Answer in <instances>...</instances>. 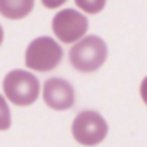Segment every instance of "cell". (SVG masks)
<instances>
[{
  "mask_svg": "<svg viewBox=\"0 0 147 147\" xmlns=\"http://www.w3.org/2000/svg\"><path fill=\"white\" fill-rule=\"evenodd\" d=\"M34 9V0H0V14L7 19H24Z\"/></svg>",
  "mask_w": 147,
  "mask_h": 147,
  "instance_id": "cell-7",
  "label": "cell"
},
{
  "mask_svg": "<svg viewBox=\"0 0 147 147\" xmlns=\"http://www.w3.org/2000/svg\"><path fill=\"white\" fill-rule=\"evenodd\" d=\"M10 127V110L7 106L5 98L0 94V130H7Z\"/></svg>",
  "mask_w": 147,
  "mask_h": 147,
  "instance_id": "cell-9",
  "label": "cell"
},
{
  "mask_svg": "<svg viewBox=\"0 0 147 147\" xmlns=\"http://www.w3.org/2000/svg\"><path fill=\"white\" fill-rule=\"evenodd\" d=\"M72 135L82 146H98L108 135V123L98 111H80L72 121Z\"/></svg>",
  "mask_w": 147,
  "mask_h": 147,
  "instance_id": "cell-4",
  "label": "cell"
},
{
  "mask_svg": "<svg viewBox=\"0 0 147 147\" xmlns=\"http://www.w3.org/2000/svg\"><path fill=\"white\" fill-rule=\"evenodd\" d=\"M67 0H41V3L46 7V9H58L60 5H63Z\"/></svg>",
  "mask_w": 147,
  "mask_h": 147,
  "instance_id": "cell-10",
  "label": "cell"
},
{
  "mask_svg": "<svg viewBox=\"0 0 147 147\" xmlns=\"http://www.w3.org/2000/svg\"><path fill=\"white\" fill-rule=\"evenodd\" d=\"M140 96H142V101L146 103V106H147V77L140 84Z\"/></svg>",
  "mask_w": 147,
  "mask_h": 147,
  "instance_id": "cell-11",
  "label": "cell"
},
{
  "mask_svg": "<svg viewBox=\"0 0 147 147\" xmlns=\"http://www.w3.org/2000/svg\"><path fill=\"white\" fill-rule=\"evenodd\" d=\"M63 50L60 45L48 36H39L33 39L26 48V67L38 72H48L57 69V65L62 62Z\"/></svg>",
  "mask_w": 147,
  "mask_h": 147,
  "instance_id": "cell-3",
  "label": "cell"
},
{
  "mask_svg": "<svg viewBox=\"0 0 147 147\" xmlns=\"http://www.w3.org/2000/svg\"><path fill=\"white\" fill-rule=\"evenodd\" d=\"M43 99L51 110H69L75 101V92L70 82L60 77H51L43 86Z\"/></svg>",
  "mask_w": 147,
  "mask_h": 147,
  "instance_id": "cell-6",
  "label": "cell"
},
{
  "mask_svg": "<svg viewBox=\"0 0 147 147\" xmlns=\"http://www.w3.org/2000/svg\"><path fill=\"white\" fill-rule=\"evenodd\" d=\"M3 92L17 106H29L39 96V80L28 70H10L3 77Z\"/></svg>",
  "mask_w": 147,
  "mask_h": 147,
  "instance_id": "cell-2",
  "label": "cell"
},
{
  "mask_svg": "<svg viewBox=\"0 0 147 147\" xmlns=\"http://www.w3.org/2000/svg\"><path fill=\"white\" fill-rule=\"evenodd\" d=\"M108 57V46L99 36H82L74 43L69 51V58L74 69L80 72H94L98 70Z\"/></svg>",
  "mask_w": 147,
  "mask_h": 147,
  "instance_id": "cell-1",
  "label": "cell"
},
{
  "mask_svg": "<svg viewBox=\"0 0 147 147\" xmlns=\"http://www.w3.org/2000/svg\"><path fill=\"white\" fill-rule=\"evenodd\" d=\"M2 41H3V29H2V26H0V45H2Z\"/></svg>",
  "mask_w": 147,
  "mask_h": 147,
  "instance_id": "cell-12",
  "label": "cell"
},
{
  "mask_svg": "<svg viewBox=\"0 0 147 147\" xmlns=\"http://www.w3.org/2000/svg\"><path fill=\"white\" fill-rule=\"evenodd\" d=\"M89 28L87 17L74 9H63L58 14H55L51 21V29L55 36L58 38L62 43H75L77 39L86 36Z\"/></svg>",
  "mask_w": 147,
  "mask_h": 147,
  "instance_id": "cell-5",
  "label": "cell"
},
{
  "mask_svg": "<svg viewBox=\"0 0 147 147\" xmlns=\"http://www.w3.org/2000/svg\"><path fill=\"white\" fill-rule=\"evenodd\" d=\"M75 5L86 14H99L105 9L106 0H75Z\"/></svg>",
  "mask_w": 147,
  "mask_h": 147,
  "instance_id": "cell-8",
  "label": "cell"
}]
</instances>
